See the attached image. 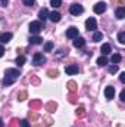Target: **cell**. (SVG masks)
I'll list each match as a JSON object with an SVG mask.
<instances>
[{
	"label": "cell",
	"mask_w": 125,
	"mask_h": 127,
	"mask_svg": "<svg viewBox=\"0 0 125 127\" xmlns=\"http://www.w3.org/2000/svg\"><path fill=\"white\" fill-rule=\"evenodd\" d=\"M19 75H21V72H19V69H16V68H9V69H6V72H4V78H3V86H12L18 78H19Z\"/></svg>",
	"instance_id": "6da1fadb"
},
{
	"label": "cell",
	"mask_w": 125,
	"mask_h": 127,
	"mask_svg": "<svg viewBox=\"0 0 125 127\" xmlns=\"http://www.w3.org/2000/svg\"><path fill=\"white\" fill-rule=\"evenodd\" d=\"M83 12H84V7H83L81 4H78V3H74V4L69 6V13H71V15L78 16V15H81Z\"/></svg>",
	"instance_id": "7a4b0ae2"
},
{
	"label": "cell",
	"mask_w": 125,
	"mask_h": 127,
	"mask_svg": "<svg viewBox=\"0 0 125 127\" xmlns=\"http://www.w3.org/2000/svg\"><path fill=\"white\" fill-rule=\"evenodd\" d=\"M41 30H43L41 21H32L31 24H30V32H31V34H38Z\"/></svg>",
	"instance_id": "3957f363"
},
{
	"label": "cell",
	"mask_w": 125,
	"mask_h": 127,
	"mask_svg": "<svg viewBox=\"0 0 125 127\" xmlns=\"http://www.w3.org/2000/svg\"><path fill=\"white\" fill-rule=\"evenodd\" d=\"M46 56L43 55V53H35L34 56H32V64L35 65V66H38V65H43V64H46Z\"/></svg>",
	"instance_id": "277c9868"
},
{
	"label": "cell",
	"mask_w": 125,
	"mask_h": 127,
	"mask_svg": "<svg viewBox=\"0 0 125 127\" xmlns=\"http://www.w3.org/2000/svg\"><path fill=\"white\" fill-rule=\"evenodd\" d=\"M94 13H97V15H102L104 10H106V3L104 1H99V3H96L93 7Z\"/></svg>",
	"instance_id": "5b68a950"
},
{
	"label": "cell",
	"mask_w": 125,
	"mask_h": 127,
	"mask_svg": "<svg viewBox=\"0 0 125 127\" xmlns=\"http://www.w3.org/2000/svg\"><path fill=\"white\" fill-rule=\"evenodd\" d=\"M78 35H80V32H78V28H77V27H69V28L66 30V37L71 38V40L77 38Z\"/></svg>",
	"instance_id": "8992f818"
},
{
	"label": "cell",
	"mask_w": 125,
	"mask_h": 127,
	"mask_svg": "<svg viewBox=\"0 0 125 127\" xmlns=\"http://www.w3.org/2000/svg\"><path fill=\"white\" fill-rule=\"evenodd\" d=\"M85 28H87L88 31H96V28H97V22H96L94 18H88V19L85 21Z\"/></svg>",
	"instance_id": "52a82bcc"
},
{
	"label": "cell",
	"mask_w": 125,
	"mask_h": 127,
	"mask_svg": "<svg viewBox=\"0 0 125 127\" xmlns=\"http://www.w3.org/2000/svg\"><path fill=\"white\" fill-rule=\"evenodd\" d=\"M80 71V68H78V65L77 64H72V65H68L66 68H65V72L68 74V75H74V74H77Z\"/></svg>",
	"instance_id": "ba28073f"
},
{
	"label": "cell",
	"mask_w": 125,
	"mask_h": 127,
	"mask_svg": "<svg viewBox=\"0 0 125 127\" xmlns=\"http://www.w3.org/2000/svg\"><path fill=\"white\" fill-rule=\"evenodd\" d=\"M49 19H50L52 22H59V21L62 19V15H61L58 10H53V12L49 13Z\"/></svg>",
	"instance_id": "9c48e42d"
},
{
	"label": "cell",
	"mask_w": 125,
	"mask_h": 127,
	"mask_svg": "<svg viewBox=\"0 0 125 127\" xmlns=\"http://www.w3.org/2000/svg\"><path fill=\"white\" fill-rule=\"evenodd\" d=\"M12 37H13L12 32H1L0 34V43H9L12 40Z\"/></svg>",
	"instance_id": "30bf717a"
},
{
	"label": "cell",
	"mask_w": 125,
	"mask_h": 127,
	"mask_svg": "<svg viewBox=\"0 0 125 127\" xmlns=\"http://www.w3.org/2000/svg\"><path fill=\"white\" fill-rule=\"evenodd\" d=\"M104 96H106V99H113V97H115V87L107 86V87L104 89Z\"/></svg>",
	"instance_id": "8fae6325"
},
{
	"label": "cell",
	"mask_w": 125,
	"mask_h": 127,
	"mask_svg": "<svg viewBox=\"0 0 125 127\" xmlns=\"http://www.w3.org/2000/svg\"><path fill=\"white\" fill-rule=\"evenodd\" d=\"M74 46L77 47V49H81V47H84L85 46V40L83 38V37H77V38H74Z\"/></svg>",
	"instance_id": "7c38bea8"
},
{
	"label": "cell",
	"mask_w": 125,
	"mask_h": 127,
	"mask_svg": "<svg viewBox=\"0 0 125 127\" xmlns=\"http://www.w3.org/2000/svg\"><path fill=\"white\" fill-rule=\"evenodd\" d=\"M100 52H102V55H103V56L109 55V53L112 52V47H110V44H109V43H104V44H102V49H100Z\"/></svg>",
	"instance_id": "4fadbf2b"
},
{
	"label": "cell",
	"mask_w": 125,
	"mask_h": 127,
	"mask_svg": "<svg viewBox=\"0 0 125 127\" xmlns=\"http://www.w3.org/2000/svg\"><path fill=\"white\" fill-rule=\"evenodd\" d=\"M38 18H40L41 21H44V19H47V18H49V10H47L46 7H43V9H40V12H38Z\"/></svg>",
	"instance_id": "5bb4252c"
},
{
	"label": "cell",
	"mask_w": 125,
	"mask_h": 127,
	"mask_svg": "<svg viewBox=\"0 0 125 127\" xmlns=\"http://www.w3.org/2000/svg\"><path fill=\"white\" fill-rule=\"evenodd\" d=\"M121 61H122V56H121L119 53H113V55H112V58H110V62H112V64H116V65L121 62Z\"/></svg>",
	"instance_id": "9a60e30c"
},
{
	"label": "cell",
	"mask_w": 125,
	"mask_h": 127,
	"mask_svg": "<svg viewBox=\"0 0 125 127\" xmlns=\"http://www.w3.org/2000/svg\"><path fill=\"white\" fill-rule=\"evenodd\" d=\"M30 43L31 44H41L43 43V38L38 37V35H34V37H30Z\"/></svg>",
	"instance_id": "2e32d148"
},
{
	"label": "cell",
	"mask_w": 125,
	"mask_h": 127,
	"mask_svg": "<svg viewBox=\"0 0 125 127\" xmlns=\"http://www.w3.org/2000/svg\"><path fill=\"white\" fill-rule=\"evenodd\" d=\"M115 15H116V18H118V19H124V18H125V9H124V7H118Z\"/></svg>",
	"instance_id": "e0dca14e"
},
{
	"label": "cell",
	"mask_w": 125,
	"mask_h": 127,
	"mask_svg": "<svg viewBox=\"0 0 125 127\" xmlns=\"http://www.w3.org/2000/svg\"><path fill=\"white\" fill-rule=\"evenodd\" d=\"M102 38H103V34H102V32H100V31H94L93 37H91V40H93V41L97 43V41H100Z\"/></svg>",
	"instance_id": "ac0fdd59"
},
{
	"label": "cell",
	"mask_w": 125,
	"mask_h": 127,
	"mask_svg": "<svg viewBox=\"0 0 125 127\" xmlns=\"http://www.w3.org/2000/svg\"><path fill=\"white\" fill-rule=\"evenodd\" d=\"M97 65H99V66H104V65H107V58L102 55V56L97 59Z\"/></svg>",
	"instance_id": "d6986e66"
},
{
	"label": "cell",
	"mask_w": 125,
	"mask_h": 127,
	"mask_svg": "<svg viewBox=\"0 0 125 127\" xmlns=\"http://www.w3.org/2000/svg\"><path fill=\"white\" fill-rule=\"evenodd\" d=\"M25 61H27L25 56H18V58H16V65H18V66H22V65L25 64Z\"/></svg>",
	"instance_id": "ffe728a7"
},
{
	"label": "cell",
	"mask_w": 125,
	"mask_h": 127,
	"mask_svg": "<svg viewBox=\"0 0 125 127\" xmlns=\"http://www.w3.org/2000/svg\"><path fill=\"white\" fill-rule=\"evenodd\" d=\"M118 41H119L121 44L125 43V31H121L119 34H118Z\"/></svg>",
	"instance_id": "44dd1931"
},
{
	"label": "cell",
	"mask_w": 125,
	"mask_h": 127,
	"mask_svg": "<svg viewBox=\"0 0 125 127\" xmlns=\"http://www.w3.org/2000/svg\"><path fill=\"white\" fill-rule=\"evenodd\" d=\"M52 49H53V43L52 41H47L44 44V52H52Z\"/></svg>",
	"instance_id": "7402d4cb"
},
{
	"label": "cell",
	"mask_w": 125,
	"mask_h": 127,
	"mask_svg": "<svg viewBox=\"0 0 125 127\" xmlns=\"http://www.w3.org/2000/svg\"><path fill=\"white\" fill-rule=\"evenodd\" d=\"M50 4H52L53 7H59V6L62 4V0H50Z\"/></svg>",
	"instance_id": "603a6c76"
},
{
	"label": "cell",
	"mask_w": 125,
	"mask_h": 127,
	"mask_svg": "<svg viewBox=\"0 0 125 127\" xmlns=\"http://www.w3.org/2000/svg\"><path fill=\"white\" fill-rule=\"evenodd\" d=\"M116 71H118V65H116V64H115V65H110V66H109V72H110V74H115Z\"/></svg>",
	"instance_id": "cb8c5ba5"
},
{
	"label": "cell",
	"mask_w": 125,
	"mask_h": 127,
	"mask_svg": "<svg viewBox=\"0 0 125 127\" xmlns=\"http://www.w3.org/2000/svg\"><path fill=\"white\" fill-rule=\"evenodd\" d=\"M25 6H34L35 4V0H22Z\"/></svg>",
	"instance_id": "d4e9b609"
},
{
	"label": "cell",
	"mask_w": 125,
	"mask_h": 127,
	"mask_svg": "<svg viewBox=\"0 0 125 127\" xmlns=\"http://www.w3.org/2000/svg\"><path fill=\"white\" fill-rule=\"evenodd\" d=\"M21 127H31L27 120H21Z\"/></svg>",
	"instance_id": "484cf974"
},
{
	"label": "cell",
	"mask_w": 125,
	"mask_h": 127,
	"mask_svg": "<svg viewBox=\"0 0 125 127\" xmlns=\"http://www.w3.org/2000/svg\"><path fill=\"white\" fill-rule=\"evenodd\" d=\"M0 4H1L3 7H6V6L9 4V0H0Z\"/></svg>",
	"instance_id": "4316f807"
},
{
	"label": "cell",
	"mask_w": 125,
	"mask_h": 127,
	"mask_svg": "<svg viewBox=\"0 0 125 127\" xmlns=\"http://www.w3.org/2000/svg\"><path fill=\"white\" fill-rule=\"evenodd\" d=\"M119 81H121V83H125V72H121V75H119Z\"/></svg>",
	"instance_id": "83f0119b"
},
{
	"label": "cell",
	"mask_w": 125,
	"mask_h": 127,
	"mask_svg": "<svg viewBox=\"0 0 125 127\" xmlns=\"http://www.w3.org/2000/svg\"><path fill=\"white\" fill-rule=\"evenodd\" d=\"M3 55H4V47H3V46L0 44V58H1Z\"/></svg>",
	"instance_id": "f1b7e54d"
},
{
	"label": "cell",
	"mask_w": 125,
	"mask_h": 127,
	"mask_svg": "<svg viewBox=\"0 0 125 127\" xmlns=\"http://www.w3.org/2000/svg\"><path fill=\"white\" fill-rule=\"evenodd\" d=\"M121 100H125V90L121 92Z\"/></svg>",
	"instance_id": "f546056e"
},
{
	"label": "cell",
	"mask_w": 125,
	"mask_h": 127,
	"mask_svg": "<svg viewBox=\"0 0 125 127\" xmlns=\"http://www.w3.org/2000/svg\"><path fill=\"white\" fill-rule=\"evenodd\" d=\"M0 127H4V123H3V120H1V117H0Z\"/></svg>",
	"instance_id": "4dcf8cb0"
}]
</instances>
